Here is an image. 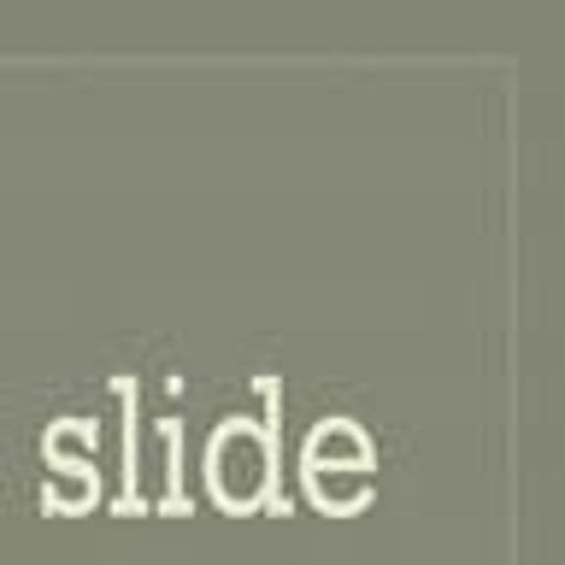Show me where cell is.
Here are the masks:
<instances>
[{
	"label": "cell",
	"mask_w": 565,
	"mask_h": 565,
	"mask_svg": "<svg viewBox=\"0 0 565 565\" xmlns=\"http://www.w3.org/2000/svg\"><path fill=\"white\" fill-rule=\"evenodd\" d=\"M254 477H259V448L247 436L230 441V448H224V483L236 494H247V489H254Z\"/></svg>",
	"instance_id": "1"
}]
</instances>
